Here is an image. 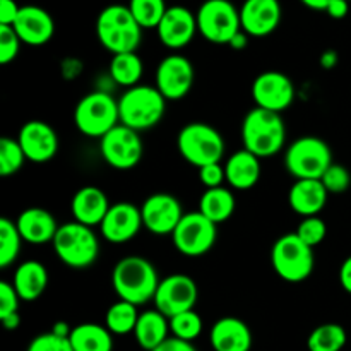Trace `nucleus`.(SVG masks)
<instances>
[{
	"instance_id": "f257e3e1",
	"label": "nucleus",
	"mask_w": 351,
	"mask_h": 351,
	"mask_svg": "<svg viewBox=\"0 0 351 351\" xmlns=\"http://www.w3.org/2000/svg\"><path fill=\"white\" fill-rule=\"evenodd\" d=\"M160 281L156 267L143 256L122 257L112 271V285L117 297L137 307L153 300Z\"/></svg>"
},
{
	"instance_id": "f03ea898",
	"label": "nucleus",
	"mask_w": 351,
	"mask_h": 351,
	"mask_svg": "<svg viewBox=\"0 0 351 351\" xmlns=\"http://www.w3.org/2000/svg\"><path fill=\"white\" fill-rule=\"evenodd\" d=\"M243 149L257 158H269L280 153L287 143V125L281 113L269 112L256 106L250 110L242 122Z\"/></svg>"
},
{
	"instance_id": "7ed1b4c3",
	"label": "nucleus",
	"mask_w": 351,
	"mask_h": 351,
	"mask_svg": "<svg viewBox=\"0 0 351 351\" xmlns=\"http://www.w3.org/2000/svg\"><path fill=\"white\" fill-rule=\"evenodd\" d=\"M96 36L110 53H130L139 48L143 27L134 19L129 5L112 3L105 7L96 19Z\"/></svg>"
},
{
	"instance_id": "20e7f679",
	"label": "nucleus",
	"mask_w": 351,
	"mask_h": 351,
	"mask_svg": "<svg viewBox=\"0 0 351 351\" xmlns=\"http://www.w3.org/2000/svg\"><path fill=\"white\" fill-rule=\"evenodd\" d=\"M120 123L137 130L153 129L167 113V99L156 86L137 84L119 98Z\"/></svg>"
},
{
	"instance_id": "39448f33",
	"label": "nucleus",
	"mask_w": 351,
	"mask_h": 351,
	"mask_svg": "<svg viewBox=\"0 0 351 351\" xmlns=\"http://www.w3.org/2000/svg\"><path fill=\"white\" fill-rule=\"evenodd\" d=\"M55 254L65 266L86 269L98 261L99 239L91 226L71 221L58 226L53 242Z\"/></svg>"
},
{
	"instance_id": "423d86ee",
	"label": "nucleus",
	"mask_w": 351,
	"mask_h": 351,
	"mask_svg": "<svg viewBox=\"0 0 351 351\" xmlns=\"http://www.w3.org/2000/svg\"><path fill=\"white\" fill-rule=\"evenodd\" d=\"M177 147L180 156L197 170L221 163L226 149L221 132L206 122H191L182 127L177 136Z\"/></svg>"
},
{
	"instance_id": "0eeeda50",
	"label": "nucleus",
	"mask_w": 351,
	"mask_h": 351,
	"mask_svg": "<svg viewBox=\"0 0 351 351\" xmlns=\"http://www.w3.org/2000/svg\"><path fill=\"white\" fill-rule=\"evenodd\" d=\"M74 123L82 136L101 139L120 123L119 99L103 89L88 93L75 105Z\"/></svg>"
},
{
	"instance_id": "6e6552de",
	"label": "nucleus",
	"mask_w": 351,
	"mask_h": 351,
	"mask_svg": "<svg viewBox=\"0 0 351 351\" xmlns=\"http://www.w3.org/2000/svg\"><path fill=\"white\" fill-rule=\"evenodd\" d=\"M331 165V147L317 136L298 137L285 151V167L295 180H302V178L321 180Z\"/></svg>"
},
{
	"instance_id": "1a4fd4ad",
	"label": "nucleus",
	"mask_w": 351,
	"mask_h": 351,
	"mask_svg": "<svg viewBox=\"0 0 351 351\" xmlns=\"http://www.w3.org/2000/svg\"><path fill=\"white\" fill-rule=\"evenodd\" d=\"M271 264L281 280L288 283H302L314 271V249L295 232L287 233L274 242L271 249Z\"/></svg>"
},
{
	"instance_id": "9d476101",
	"label": "nucleus",
	"mask_w": 351,
	"mask_h": 351,
	"mask_svg": "<svg viewBox=\"0 0 351 351\" xmlns=\"http://www.w3.org/2000/svg\"><path fill=\"white\" fill-rule=\"evenodd\" d=\"M197 31L215 45H228L242 31L240 9L230 0H204L195 12Z\"/></svg>"
},
{
	"instance_id": "9b49d317",
	"label": "nucleus",
	"mask_w": 351,
	"mask_h": 351,
	"mask_svg": "<svg viewBox=\"0 0 351 351\" xmlns=\"http://www.w3.org/2000/svg\"><path fill=\"white\" fill-rule=\"evenodd\" d=\"M218 239V225L202 213H185L175 232L171 233L173 245L182 256L201 257L215 247Z\"/></svg>"
},
{
	"instance_id": "f8f14e48",
	"label": "nucleus",
	"mask_w": 351,
	"mask_h": 351,
	"mask_svg": "<svg viewBox=\"0 0 351 351\" xmlns=\"http://www.w3.org/2000/svg\"><path fill=\"white\" fill-rule=\"evenodd\" d=\"M99 153L108 167L125 171L141 163L144 144L137 130L119 123L99 139Z\"/></svg>"
},
{
	"instance_id": "ddd939ff",
	"label": "nucleus",
	"mask_w": 351,
	"mask_h": 351,
	"mask_svg": "<svg viewBox=\"0 0 351 351\" xmlns=\"http://www.w3.org/2000/svg\"><path fill=\"white\" fill-rule=\"evenodd\" d=\"M197 298L199 290L195 281L187 274L175 273L160 281L153 302L156 311L171 319L182 312L194 311Z\"/></svg>"
},
{
	"instance_id": "4468645a",
	"label": "nucleus",
	"mask_w": 351,
	"mask_h": 351,
	"mask_svg": "<svg viewBox=\"0 0 351 351\" xmlns=\"http://www.w3.org/2000/svg\"><path fill=\"white\" fill-rule=\"evenodd\" d=\"M156 88L167 101L185 98L194 86V65L187 57L171 53L165 57L156 67Z\"/></svg>"
},
{
	"instance_id": "2eb2a0df",
	"label": "nucleus",
	"mask_w": 351,
	"mask_h": 351,
	"mask_svg": "<svg viewBox=\"0 0 351 351\" xmlns=\"http://www.w3.org/2000/svg\"><path fill=\"white\" fill-rule=\"evenodd\" d=\"M295 84L280 71H266L252 82V98L256 106L269 112L283 113L295 101Z\"/></svg>"
},
{
	"instance_id": "dca6fc26",
	"label": "nucleus",
	"mask_w": 351,
	"mask_h": 351,
	"mask_svg": "<svg viewBox=\"0 0 351 351\" xmlns=\"http://www.w3.org/2000/svg\"><path fill=\"white\" fill-rule=\"evenodd\" d=\"M141 215H143V225L147 232L158 237H171L185 213L175 195L156 192L141 204Z\"/></svg>"
},
{
	"instance_id": "f3484780",
	"label": "nucleus",
	"mask_w": 351,
	"mask_h": 351,
	"mask_svg": "<svg viewBox=\"0 0 351 351\" xmlns=\"http://www.w3.org/2000/svg\"><path fill=\"white\" fill-rule=\"evenodd\" d=\"M144 228L141 208L132 202H115L110 206L105 219L99 225V233L110 243H125L137 237Z\"/></svg>"
},
{
	"instance_id": "a211bd4d",
	"label": "nucleus",
	"mask_w": 351,
	"mask_h": 351,
	"mask_svg": "<svg viewBox=\"0 0 351 351\" xmlns=\"http://www.w3.org/2000/svg\"><path fill=\"white\" fill-rule=\"evenodd\" d=\"M16 139L31 163H47L58 151L57 130L43 120H29L24 123Z\"/></svg>"
},
{
	"instance_id": "6ab92c4d",
	"label": "nucleus",
	"mask_w": 351,
	"mask_h": 351,
	"mask_svg": "<svg viewBox=\"0 0 351 351\" xmlns=\"http://www.w3.org/2000/svg\"><path fill=\"white\" fill-rule=\"evenodd\" d=\"M156 33L161 45L170 50H182L199 33L195 14L184 5L168 7L163 19L158 24Z\"/></svg>"
},
{
	"instance_id": "aec40b11",
	"label": "nucleus",
	"mask_w": 351,
	"mask_h": 351,
	"mask_svg": "<svg viewBox=\"0 0 351 351\" xmlns=\"http://www.w3.org/2000/svg\"><path fill=\"white\" fill-rule=\"evenodd\" d=\"M280 0H245L240 7L242 31L252 38L269 36L281 23Z\"/></svg>"
},
{
	"instance_id": "412c9836",
	"label": "nucleus",
	"mask_w": 351,
	"mask_h": 351,
	"mask_svg": "<svg viewBox=\"0 0 351 351\" xmlns=\"http://www.w3.org/2000/svg\"><path fill=\"white\" fill-rule=\"evenodd\" d=\"M17 36L29 47L47 45L55 34V21L50 14L38 5H23L14 23Z\"/></svg>"
},
{
	"instance_id": "4be33fe9",
	"label": "nucleus",
	"mask_w": 351,
	"mask_h": 351,
	"mask_svg": "<svg viewBox=\"0 0 351 351\" xmlns=\"http://www.w3.org/2000/svg\"><path fill=\"white\" fill-rule=\"evenodd\" d=\"M209 343L215 351H250L254 338L247 322L226 315L213 324L209 331Z\"/></svg>"
},
{
	"instance_id": "5701e85b",
	"label": "nucleus",
	"mask_w": 351,
	"mask_h": 351,
	"mask_svg": "<svg viewBox=\"0 0 351 351\" xmlns=\"http://www.w3.org/2000/svg\"><path fill=\"white\" fill-rule=\"evenodd\" d=\"M110 201L105 192L96 185H86L74 194L71 202V213L74 221L86 226H99L110 209Z\"/></svg>"
},
{
	"instance_id": "b1692460",
	"label": "nucleus",
	"mask_w": 351,
	"mask_h": 351,
	"mask_svg": "<svg viewBox=\"0 0 351 351\" xmlns=\"http://www.w3.org/2000/svg\"><path fill=\"white\" fill-rule=\"evenodd\" d=\"M17 230L24 242L33 245L53 242L57 235L58 223L50 211L43 208H27L16 218Z\"/></svg>"
},
{
	"instance_id": "393cba45",
	"label": "nucleus",
	"mask_w": 351,
	"mask_h": 351,
	"mask_svg": "<svg viewBox=\"0 0 351 351\" xmlns=\"http://www.w3.org/2000/svg\"><path fill=\"white\" fill-rule=\"evenodd\" d=\"M329 192L322 185L321 180L315 178H302L295 180L288 191V204L302 218L319 216L328 202Z\"/></svg>"
},
{
	"instance_id": "a878e982",
	"label": "nucleus",
	"mask_w": 351,
	"mask_h": 351,
	"mask_svg": "<svg viewBox=\"0 0 351 351\" xmlns=\"http://www.w3.org/2000/svg\"><path fill=\"white\" fill-rule=\"evenodd\" d=\"M263 167L261 158L247 149L235 151L225 163L226 182L235 191H249L259 182Z\"/></svg>"
},
{
	"instance_id": "bb28decb",
	"label": "nucleus",
	"mask_w": 351,
	"mask_h": 351,
	"mask_svg": "<svg viewBox=\"0 0 351 351\" xmlns=\"http://www.w3.org/2000/svg\"><path fill=\"white\" fill-rule=\"evenodd\" d=\"M12 285L23 302H34L48 287V271L40 261H24L16 267Z\"/></svg>"
},
{
	"instance_id": "cd10ccee",
	"label": "nucleus",
	"mask_w": 351,
	"mask_h": 351,
	"mask_svg": "<svg viewBox=\"0 0 351 351\" xmlns=\"http://www.w3.org/2000/svg\"><path fill=\"white\" fill-rule=\"evenodd\" d=\"M170 319L160 311L141 312L139 321L134 329V338L144 351H153L170 338Z\"/></svg>"
},
{
	"instance_id": "c85d7f7f",
	"label": "nucleus",
	"mask_w": 351,
	"mask_h": 351,
	"mask_svg": "<svg viewBox=\"0 0 351 351\" xmlns=\"http://www.w3.org/2000/svg\"><path fill=\"white\" fill-rule=\"evenodd\" d=\"M69 341L74 351H113V335L105 324L96 322L74 326Z\"/></svg>"
},
{
	"instance_id": "c756f323",
	"label": "nucleus",
	"mask_w": 351,
	"mask_h": 351,
	"mask_svg": "<svg viewBox=\"0 0 351 351\" xmlns=\"http://www.w3.org/2000/svg\"><path fill=\"white\" fill-rule=\"evenodd\" d=\"M235 194L226 187L206 189L204 194L201 195V201H199V213H202L206 218L211 219L216 225L228 221L235 213Z\"/></svg>"
},
{
	"instance_id": "7c9ffc66",
	"label": "nucleus",
	"mask_w": 351,
	"mask_h": 351,
	"mask_svg": "<svg viewBox=\"0 0 351 351\" xmlns=\"http://www.w3.org/2000/svg\"><path fill=\"white\" fill-rule=\"evenodd\" d=\"M144 74V64L136 51L130 53H119L113 55L110 60L108 77L112 79L113 84L122 86L129 89L139 84Z\"/></svg>"
},
{
	"instance_id": "2f4dec72",
	"label": "nucleus",
	"mask_w": 351,
	"mask_h": 351,
	"mask_svg": "<svg viewBox=\"0 0 351 351\" xmlns=\"http://www.w3.org/2000/svg\"><path fill=\"white\" fill-rule=\"evenodd\" d=\"M141 312L137 311V305L130 302L119 300L108 307L105 314V326L113 336H125L136 329L137 321H139Z\"/></svg>"
},
{
	"instance_id": "473e14b6",
	"label": "nucleus",
	"mask_w": 351,
	"mask_h": 351,
	"mask_svg": "<svg viewBox=\"0 0 351 351\" xmlns=\"http://www.w3.org/2000/svg\"><path fill=\"white\" fill-rule=\"evenodd\" d=\"M348 341L346 329L336 322L321 324L311 332L307 339L308 351H341Z\"/></svg>"
},
{
	"instance_id": "72a5a7b5",
	"label": "nucleus",
	"mask_w": 351,
	"mask_h": 351,
	"mask_svg": "<svg viewBox=\"0 0 351 351\" xmlns=\"http://www.w3.org/2000/svg\"><path fill=\"white\" fill-rule=\"evenodd\" d=\"M23 237L17 230L16 221L9 218H0V267L12 266L21 254Z\"/></svg>"
},
{
	"instance_id": "f704fd0d",
	"label": "nucleus",
	"mask_w": 351,
	"mask_h": 351,
	"mask_svg": "<svg viewBox=\"0 0 351 351\" xmlns=\"http://www.w3.org/2000/svg\"><path fill=\"white\" fill-rule=\"evenodd\" d=\"M129 9L143 29H156L168 7L165 0H130Z\"/></svg>"
},
{
	"instance_id": "c9c22d12",
	"label": "nucleus",
	"mask_w": 351,
	"mask_h": 351,
	"mask_svg": "<svg viewBox=\"0 0 351 351\" xmlns=\"http://www.w3.org/2000/svg\"><path fill=\"white\" fill-rule=\"evenodd\" d=\"M26 161L23 147L12 137H2L0 139V175L2 177H12L23 168Z\"/></svg>"
},
{
	"instance_id": "e433bc0d",
	"label": "nucleus",
	"mask_w": 351,
	"mask_h": 351,
	"mask_svg": "<svg viewBox=\"0 0 351 351\" xmlns=\"http://www.w3.org/2000/svg\"><path fill=\"white\" fill-rule=\"evenodd\" d=\"M204 324H202V317L195 311L182 312V314L175 315L170 319V332L171 336L184 341H194L201 336Z\"/></svg>"
},
{
	"instance_id": "4c0bfd02",
	"label": "nucleus",
	"mask_w": 351,
	"mask_h": 351,
	"mask_svg": "<svg viewBox=\"0 0 351 351\" xmlns=\"http://www.w3.org/2000/svg\"><path fill=\"white\" fill-rule=\"evenodd\" d=\"M297 233L308 247H317L319 243L324 242L326 235H328V226L326 221L319 216H311V218H304L297 226Z\"/></svg>"
},
{
	"instance_id": "58836bf2",
	"label": "nucleus",
	"mask_w": 351,
	"mask_h": 351,
	"mask_svg": "<svg viewBox=\"0 0 351 351\" xmlns=\"http://www.w3.org/2000/svg\"><path fill=\"white\" fill-rule=\"evenodd\" d=\"M321 182L329 194H345L351 185V175L348 168L332 163L321 177Z\"/></svg>"
},
{
	"instance_id": "ea45409f",
	"label": "nucleus",
	"mask_w": 351,
	"mask_h": 351,
	"mask_svg": "<svg viewBox=\"0 0 351 351\" xmlns=\"http://www.w3.org/2000/svg\"><path fill=\"white\" fill-rule=\"evenodd\" d=\"M21 38L12 26H0V64L7 65L19 55Z\"/></svg>"
},
{
	"instance_id": "a19ab883",
	"label": "nucleus",
	"mask_w": 351,
	"mask_h": 351,
	"mask_svg": "<svg viewBox=\"0 0 351 351\" xmlns=\"http://www.w3.org/2000/svg\"><path fill=\"white\" fill-rule=\"evenodd\" d=\"M26 351H74V348H72L69 338H60L48 331L31 339Z\"/></svg>"
},
{
	"instance_id": "79ce46f5",
	"label": "nucleus",
	"mask_w": 351,
	"mask_h": 351,
	"mask_svg": "<svg viewBox=\"0 0 351 351\" xmlns=\"http://www.w3.org/2000/svg\"><path fill=\"white\" fill-rule=\"evenodd\" d=\"M19 295L9 281H0V321L19 312Z\"/></svg>"
},
{
	"instance_id": "37998d69",
	"label": "nucleus",
	"mask_w": 351,
	"mask_h": 351,
	"mask_svg": "<svg viewBox=\"0 0 351 351\" xmlns=\"http://www.w3.org/2000/svg\"><path fill=\"white\" fill-rule=\"evenodd\" d=\"M199 180L206 189L223 187V182H226L225 165L213 163L208 165V167L199 168Z\"/></svg>"
},
{
	"instance_id": "c03bdc74",
	"label": "nucleus",
	"mask_w": 351,
	"mask_h": 351,
	"mask_svg": "<svg viewBox=\"0 0 351 351\" xmlns=\"http://www.w3.org/2000/svg\"><path fill=\"white\" fill-rule=\"evenodd\" d=\"M19 12L21 5L16 0H0V26H14Z\"/></svg>"
},
{
	"instance_id": "a18cd8bd",
	"label": "nucleus",
	"mask_w": 351,
	"mask_h": 351,
	"mask_svg": "<svg viewBox=\"0 0 351 351\" xmlns=\"http://www.w3.org/2000/svg\"><path fill=\"white\" fill-rule=\"evenodd\" d=\"M153 351H197V348H195L191 341H184V339L170 336L167 341L161 343V345Z\"/></svg>"
},
{
	"instance_id": "49530a36",
	"label": "nucleus",
	"mask_w": 351,
	"mask_h": 351,
	"mask_svg": "<svg viewBox=\"0 0 351 351\" xmlns=\"http://www.w3.org/2000/svg\"><path fill=\"white\" fill-rule=\"evenodd\" d=\"M348 0H331V3H329L328 9H326V12H328L332 19H345V17L348 16Z\"/></svg>"
},
{
	"instance_id": "de8ad7c7",
	"label": "nucleus",
	"mask_w": 351,
	"mask_h": 351,
	"mask_svg": "<svg viewBox=\"0 0 351 351\" xmlns=\"http://www.w3.org/2000/svg\"><path fill=\"white\" fill-rule=\"evenodd\" d=\"M339 285L346 293L351 295V256L346 257L339 267Z\"/></svg>"
},
{
	"instance_id": "09e8293b",
	"label": "nucleus",
	"mask_w": 351,
	"mask_h": 351,
	"mask_svg": "<svg viewBox=\"0 0 351 351\" xmlns=\"http://www.w3.org/2000/svg\"><path fill=\"white\" fill-rule=\"evenodd\" d=\"M82 64L81 62L74 60V58H67V60L62 64V72H64L65 79H74L81 74Z\"/></svg>"
},
{
	"instance_id": "8fccbe9b",
	"label": "nucleus",
	"mask_w": 351,
	"mask_h": 351,
	"mask_svg": "<svg viewBox=\"0 0 351 351\" xmlns=\"http://www.w3.org/2000/svg\"><path fill=\"white\" fill-rule=\"evenodd\" d=\"M338 62H339V57L335 50H326L324 53L321 55V58H319V64H321V67L324 69V71H331V69H335L336 65H338Z\"/></svg>"
},
{
	"instance_id": "3c124183",
	"label": "nucleus",
	"mask_w": 351,
	"mask_h": 351,
	"mask_svg": "<svg viewBox=\"0 0 351 351\" xmlns=\"http://www.w3.org/2000/svg\"><path fill=\"white\" fill-rule=\"evenodd\" d=\"M247 45H249V34H247L245 31H240V33H237L235 36H233V40L230 41L228 47L233 48V50L240 51L243 50V48H247Z\"/></svg>"
},
{
	"instance_id": "603ef678",
	"label": "nucleus",
	"mask_w": 351,
	"mask_h": 351,
	"mask_svg": "<svg viewBox=\"0 0 351 351\" xmlns=\"http://www.w3.org/2000/svg\"><path fill=\"white\" fill-rule=\"evenodd\" d=\"M51 332L57 336H60V338H69L72 332V328L67 324V322L57 321L53 326H51Z\"/></svg>"
},
{
	"instance_id": "864d4df0",
	"label": "nucleus",
	"mask_w": 351,
	"mask_h": 351,
	"mask_svg": "<svg viewBox=\"0 0 351 351\" xmlns=\"http://www.w3.org/2000/svg\"><path fill=\"white\" fill-rule=\"evenodd\" d=\"M2 326L7 329V331H16V329L21 326V315H19V312H17V314L9 315V317L2 319Z\"/></svg>"
},
{
	"instance_id": "5fc2aeb1",
	"label": "nucleus",
	"mask_w": 351,
	"mask_h": 351,
	"mask_svg": "<svg viewBox=\"0 0 351 351\" xmlns=\"http://www.w3.org/2000/svg\"><path fill=\"white\" fill-rule=\"evenodd\" d=\"M302 3H304L305 7H308V9L312 10H324L328 9V5L331 3V0H300Z\"/></svg>"
},
{
	"instance_id": "6e6d98bb",
	"label": "nucleus",
	"mask_w": 351,
	"mask_h": 351,
	"mask_svg": "<svg viewBox=\"0 0 351 351\" xmlns=\"http://www.w3.org/2000/svg\"><path fill=\"white\" fill-rule=\"evenodd\" d=\"M348 2H351V0H348Z\"/></svg>"
}]
</instances>
